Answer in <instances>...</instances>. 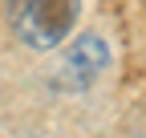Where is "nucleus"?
Segmentation results:
<instances>
[{"label":"nucleus","instance_id":"obj_1","mask_svg":"<svg viewBox=\"0 0 146 138\" xmlns=\"http://www.w3.org/2000/svg\"><path fill=\"white\" fill-rule=\"evenodd\" d=\"M81 0H12V29L29 49H57L77 25Z\"/></svg>","mask_w":146,"mask_h":138},{"label":"nucleus","instance_id":"obj_2","mask_svg":"<svg viewBox=\"0 0 146 138\" xmlns=\"http://www.w3.org/2000/svg\"><path fill=\"white\" fill-rule=\"evenodd\" d=\"M106 69H110V45L102 37H94V33H85V37L73 41V49L61 61V81L85 90V85H94Z\"/></svg>","mask_w":146,"mask_h":138}]
</instances>
